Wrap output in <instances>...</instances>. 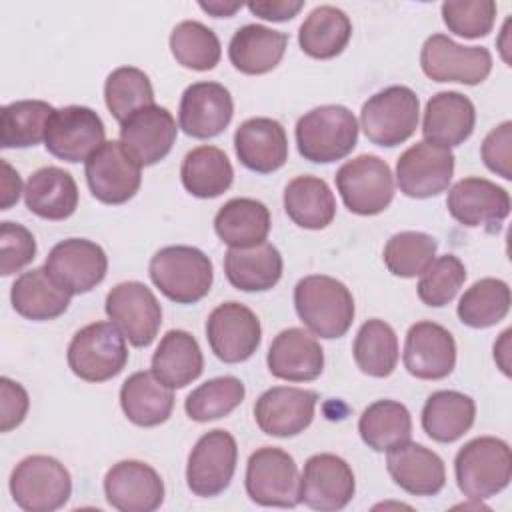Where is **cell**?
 I'll return each mask as SVG.
<instances>
[{
    "instance_id": "1",
    "label": "cell",
    "mask_w": 512,
    "mask_h": 512,
    "mask_svg": "<svg viewBox=\"0 0 512 512\" xmlns=\"http://www.w3.org/2000/svg\"><path fill=\"white\" fill-rule=\"evenodd\" d=\"M294 308L306 328L320 338H340L354 322V298L344 282L324 276H304L294 288Z\"/></svg>"
},
{
    "instance_id": "2",
    "label": "cell",
    "mask_w": 512,
    "mask_h": 512,
    "mask_svg": "<svg viewBox=\"0 0 512 512\" xmlns=\"http://www.w3.org/2000/svg\"><path fill=\"white\" fill-rule=\"evenodd\" d=\"M296 146L304 160L328 164L348 156L358 142L356 116L340 104L312 108L296 122Z\"/></svg>"
},
{
    "instance_id": "3",
    "label": "cell",
    "mask_w": 512,
    "mask_h": 512,
    "mask_svg": "<svg viewBox=\"0 0 512 512\" xmlns=\"http://www.w3.org/2000/svg\"><path fill=\"white\" fill-rule=\"evenodd\" d=\"M154 286L176 304H196L202 300L214 280L212 260L194 246L160 248L148 266Z\"/></svg>"
},
{
    "instance_id": "4",
    "label": "cell",
    "mask_w": 512,
    "mask_h": 512,
    "mask_svg": "<svg viewBox=\"0 0 512 512\" xmlns=\"http://www.w3.org/2000/svg\"><path fill=\"white\" fill-rule=\"evenodd\" d=\"M456 484L470 500H486L502 492L512 478L510 446L494 436L466 442L454 458Z\"/></svg>"
},
{
    "instance_id": "5",
    "label": "cell",
    "mask_w": 512,
    "mask_h": 512,
    "mask_svg": "<svg viewBox=\"0 0 512 512\" xmlns=\"http://www.w3.org/2000/svg\"><path fill=\"white\" fill-rule=\"evenodd\" d=\"M12 500L28 512H54L72 494V478L66 466L44 454L22 458L10 474Z\"/></svg>"
},
{
    "instance_id": "6",
    "label": "cell",
    "mask_w": 512,
    "mask_h": 512,
    "mask_svg": "<svg viewBox=\"0 0 512 512\" xmlns=\"http://www.w3.org/2000/svg\"><path fill=\"white\" fill-rule=\"evenodd\" d=\"M68 366L86 382H106L128 362L124 334L112 322H92L80 328L68 344Z\"/></svg>"
},
{
    "instance_id": "7",
    "label": "cell",
    "mask_w": 512,
    "mask_h": 512,
    "mask_svg": "<svg viewBox=\"0 0 512 512\" xmlns=\"http://www.w3.org/2000/svg\"><path fill=\"white\" fill-rule=\"evenodd\" d=\"M420 100L408 86H388L370 96L360 110V126L376 146H398L418 128Z\"/></svg>"
},
{
    "instance_id": "8",
    "label": "cell",
    "mask_w": 512,
    "mask_h": 512,
    "mask_svg": "<svg viewBox=\"0 0 512 512\" xmlns=\"http://www.w3.org/2000/svg\"><path fill=\"white\" fill-rule=\"evenodd\" d=\"M334 180L344 206L358 216L380 214L394 198L392 170L374 154H360L344 162Z\"/></svg>"
},
{
    "instance_id": "9",
    "label": "cell",
    "mask_w": 512,
    "mask_h": 512,
    "mask_svg": "<svg viewBox=\"0 0 512 512\" xmlns=\"http://www.w3.org/2000/svg\"><path fill=\"white\" fill-rule=\"evenodd\" d=\"M246 492L260 506L294 508L300 504V474L294 458L276 446L254 450L246 464Z\"/></svg>"
},
{
    "instance_id": "10",
    "label": "cell",
    "mask_w": 512,
    "mask_h": 512,
    "mask_svg": "<svg viewBox=\"0 0 512 512\" xmlns=\"http://www.w3.org/2000/svg\"><path fill=\"white\" fill-rule=\"evenodd\" d=\"M420 66L434 82L476 86L490 76L492 54L484 46H464L446 34H432L422 44Z\"/></svg>"
},
{
    "instance_id": "11",
    "label": "cell",
    "mask_w": 512,
    "mask_h": 512,
    "mask_svg": "<svg viewBox=\"0 0 512 512\" xmlns=\"http://www.w3.org/2000/svg\"><path fill=\"white\" fill-rule=\"evenodd\" d=\"M104 310L112 324L136 348L150 346L162 324L160 302L146 284L136 280L116 284L106 294Z\"/></svg>"
},
{
    "instance_id": "12",
    "label": "cell",
    "mask_w": 512,
    "mask_h": 512,
    "mask_svg": "<svg viewBox=\"0 0 512 512\" xmlns=\"http://www.w3.org/2000/svg\"><path fill=\"white\" fill-rule=\"evenodd\" d=\"M236 462L238 446L230 432L216 428L202 434L188 456L186 484L190 492L200 498L222 494L230 486Z\"/></svg>"
},
{
    "instance_id": "13",
    "label": "cell",
    "mask_w": 512,
    "mask_h": 512,
    "mask_svg": "<svg viewBox=\"0 0 512 512\" xmlns=\"http://www.w3.org/2000/svg\"><path fill=\"white\" fill-rule=\"evenodd\" d=\"M102 118L88 106H64L54 110L46 124L44 146L64 162H86L106 140Z\"/></svg>"
},
{
    "instance_id": "14",
    "label": "cell",
    "mask_w": 512,
    "mask_h": 512,
    "mask_svg": "<svg viewBox=\"0 0 512 512\" xmlns=\"http://www.w3.org/2000/svg\"><path fill=\"white\" fill-rule=\"evenodd\" d=\"M84 174L92 196L110 206L134 198L142 184V166L128 156L120 140L104 142L86 160Z\"/></svg>"
},
{
    "instance_id": "15",
    "label": "cell",
    "mask_w": 512,
    "mask_h": 512,
    "mask_svg": "<svg viewBox=\"0 0 512 512\" xmlns=\"http://www.w3.org/2000/svg\"><path fill=\"white\" fill-rule=\"evenodd\" d=\"M48 276L68 294H84L96 288L108 270L104 248L86 238H68L58 242L46 256Z\"/></svg>"
},
{
    "instance_id": "16",
    "label": "cell",
    "mask_w": 512,
    "mask_h": 512,
    "mask_svg": "<svg viewBox=\"0 0 512 512\" xmlns=\"http://www.w3.org/2000/svg\"><path fill=\"white\" fill-rule=\"evenodd\" d=\"M206 338L218 360L238 364L248 360L260 346V320L240 302H222L206 320Z\"/></svg>"
},
{
    "instance_id": "17",
    "label": "cell",
    "mask_w": 512,
    "mask_h": 512,
    "mask_svg": "<svg viewBox=\"0 0 512 512\" xmlns=\"http://www.w3.org/2000/svg\"><path fill=\"white\" fill-rule=\"evenodd\" d=\"M356 480L350 464L330 452L306 460L300 476V502L312 510L336 512L354 498Z\"/></svg>"
},
{
    "instance_id": "18",
    "label": "cell",
    "mask_w": 512,
    "mask_h": 512,
    "mask_svg": "<svg viewBox=\"0 0 512 512\" xmlns=\"http://www.w3.org/2000/svg\"><path fill=\"white\" fill-rule=\"evenodd\" d=\"M454 174V154L450 148L416 142L404 150L396 162V182L408 198H432L444 192Z\"/></svg>"
},
{
    "instance_id": "19",
    "label": "cell",
    "mask_w": 512,
    "mask_h": 512,
    "mask_svg": "<svg viewBox=\"0 0 512 512\" xmlns=\"http://www.w3.org/2000/svg\"><path fill=\"white\" fill-rule=\"evenodd\" d=\"M446 208L468 228L484 226L488 232H496L510 214V194L492 180L468 176L450 188Z\"/></svg>"
},
{
    "instance_id": "20",
    "label": "cell",
    "mask_w": 512,
    "mask_h": 512,
    "mask_svg": "<svg viewBox=\"0 0 512 512\" xmlns=\"http://www.w3.org/2000/svg\"><path fill=\"white\" fill-rule=\"evenodd\" d=\"M178 136L176 120L168 108L150 104L132 112L120 124V142L140 166H152L168 156Z\"/></svg>"
},
{
    "instance_id": "21",
    "label": "cell",
    "mask_w": 512,
    "mask_h": 512,
    "mask_svg": "<svg viewBox=\"0 0 512 512\" xmlns=\"http://www.w3.org/2000/svg\"><path fill=\"white\" fill-rule=\"evenodd\" d=\"M318 394L306 388L274 386L260 394L254 404L258 428L276 438H290L304 432L314 418Z\"/></svg>"
},
{
    "instance_id": "22",
    "label": "cell",
    "mask_w": 512,
    "mask_h": 512,
    "mask_svg": "<svg viewBox=\"0 0 512 512\" xmlns=\"http://www.w3.org/2000/svg\"><path fill=\"white\" fill-rule=\"evenodd\" d=\"M402 360L414 378L442 380L456 366L454 336L436 322H416L406 332Z\"/></svg>"
},
{
    "instance_id": "23",
    "label": "cell",
    "mask_w": 512,
    "mask_h": 512,
    "mask_svg": "<svg viewBox=\"0 0 512 512\" xmlns=\"http://www.w3.org/2000/svg\"><path fill=\"white\" fill-rule=\"evenodd\" d=\"M104 494L120 512H152L164 502V482L150 464L122 460L106 472Z\"/></svg>"
},
{
    "instance_id": "24",
    "label": "cell",
    "mask_w": 512,
    "mask_h": 512,
    "mask_svg": "<svg viewBox=\"0 0 512 512\" xmlns=\"http://www.w3.org/2000/svg\"><path fill=\"white\" fill-rule=\"evenodd\" d=\"M234 114V102L220 82H194L180 98L178 122L192 138H214L226 130Z\"/></svg>"
},
{
    "instance_id": "25",
    "label": "cell",
    "mask_w": 512,
    "mask_h": 512,
    "mask_svg": "<svg viewBox=\"0 0 512 512\" xmlns=\"http://www.w3.org/2000/svg\"><path fill=\"white\" fill-rule=\"evenodd\" d=\"M234 150L248 170L258 174L276 172L288 160L286 130L274 118H248L236 128Z\"/></svg>"
},
{
    "instance_id": "26",
    "label": "cell",
    "mask_w": 512,
    "mask_h": 512,
    "mask_svg": "<svg viewBox=\"0 0 512 512\" xmlns=\"http://www.w3.org/2000/svg\"><path fill=\"white\" fill-rule=\"evenodd\" d=\"M386 468L392 480L414 496H434L446 484L444 460L416 442H402L386 452Z\"/></svg>"
},
{
    "instance_id": "27",
    "label": "cell",
    "mask_w": 512,
    "mask_h": 512,
    "mask_svg": "<svg viewBox=\"0 0 512 512\" xmlns=\"http://www.w3.org/2000/svg\"><path fill=\"white\" fill-rule=\"evenodd\" d=\"M266 364L270 374L280 380L310 382L324 370V350L310 332L286 328L272 340Z\"/></svg>"
},
{
    "instance_id": "28",
    "label": "cell",
    "mask_w": 512,
    "mask_h": 512,
    "mask_svg": "<svg viewBox=\"0 0 512 512\" xmlns=\"http://www.w3.org/2000/svg\"><path fill=\"white\" fill-rule=\"evenodd\" d=\"M476 124V108L466 94L446 90L426 102L422 134L426 142L452 148L470 138Z\"/></svg>"
},
{
    "instance_id": "29",
    "label": "cell",
    "mask_w": 512,
    "mask_h": 512,
    "mask_svg": "<svg viewBox=\"0 0 512 512\" xmlns=\"http://www.w3.org/2000/svg\"><path fill=\"white\" fill-rule=\"evenodd\" d=\"M120 406L124 416L142 428L164 424L174 408V392L152 370H140L128 376L120 388Z\"/></svg>"
},
{
    "instance_id": "30",
    "label": "cell",
    "mask_w": 512,
    "mask_h": 512,
    "mask_svg": "<svg viewBox=\"0 0 512 512\" xmlns=\"http://www.w3.org/2000/svg\"><path fill=\"white\" fill-rule=\"evenodd\" d=\"M24 202L44 220H66L78 208L76 180L64 168L44 166L26 180Z\"/></svg>"
},
{
    "instance_id": "31",
    "label": "cell",
    "mask_w": 512,
    "mask_h": 512,
    "mask_svg": "<svg viewBox=\"0 0 512 512\" xmlns=\"http://www.w3.org/2000/svg\"><path fill=\"white\" fill-rule=\"evenodd\" d=\"M288 36L262 24L240 26L228 44V58L232 66L248 76H258L274 70L284 52Z\"/></svg>"
},
{
    "instance_id": "32",
    "label": "cell",
    "mask_w": 512,
    "mask_h": 512,
    "mask_svg": "<svg viewBox=\"0 0 512 512\" xmlns=\"http://www.w3.org/2000/svg\"><path fill=\"white\" fill-rule=\"evenodd\" d=\"M282 256L276 246L262 242L250 248H230L224 256L228 282L242 292H264L282 276Z\"/></svg>"
},
{
    "instance_id": "33",
    "label": "cell",
    "mask_w": 512,
    "mask_h": 512,
    "mask_svg": "<svg viewBox=\"0 0 512 512\" xmlns=\"http://www.w3.org/2000/svg\"><path fill=\"white\" fill-rule=\"evenodd\" d=\"M70 298L72 294L62 290L48 276L44 266L22 272L10 288V300L14 310L20 316L36 322L62 316L70 306Z\"/></svg>"
},
{
    "instance_id": "34",
    "label": "cell",
    "mask_w": 512,
    "mask_h": 512,
    "mask_svg": "<svg viewBox=\"0 0 512 512\" xmlns=\"http://www.w3.org/2000/svg\"><path fill=\"white\" fill-rule=\"evenodd\" d=\"M150 370L172 390L192 384L204 370L198 340L186 330H168L152 354Z\"/></svg>"
},
{
    "instance_id": "35",
    "label": "cell",
    "mask_w": 512,
    "mask_h": 512,
    "mask_svg": "<svg viewBox=\"0 0 512 512\" xmlns=\"http://www.w3.org/2000/svg\"><path fill=\"white\" fill-rule=\"evenodd\" d=\"M270 224L266 204L254 198H232L214 216V230L230 248H250L266 242Z\"/></svg>"
},
{
    "instance_id": "36",
    "label": "cell",
    "mask_w": 512,
    "mask_h": 512,
    "mask_svg": "<svg viewBox=\"0 0 512 512\" xmlns=\"http://www.w3.org/2000/svg\"><path fill=\"white\" fill-rule=\"evenodd\" d=\"M476 418L474 400L458 390H438L422 408V430L434 442L450 444L464 436Z\"/></svg>"
},
{
    "instance_id": "37",
    "label": "cell",
    "mask_w": 512,
    "mask_h": 512,
    "mask_svg": "<svg viewBox=\"0 0 512 512\" xmlns=\"http://www.w3.org/2000/svg\"><path fill=\"white\" fill-rule=\"evenodd\" d=\"M284 210L296 226L322 230L336 216V198L326 180L304 174L284 188Z\"/></svg>"
},
{
    "instance_id": "38",
    "label": "cell",
    "mask_w": 512,
    "mask_h": 512,
    "mask_svg": "<svg viewBox=\"0 0 512 512\" xmlns=\"http://www.w3.org/2000/svg\"><path fill=\"white\" fill-rule=\"evenodd\" d=\"M352 22L344 10L324 4L316 6L298 30V44L304 54L316 60L338 56L350 42Z\"/></svg>"
},
{
    "instance_id": "39",
    "label": "cell",
    "mask_w": 512,
    "mask_h": 512,
    "mask_svg": "<svg viewBox=\"0 0 512 512\" xmlns=\"http://www.w3.org/2000/svg\"><path fill=\"white\" fill-rule=\"evenodd\" d=\"M180 180L186 192L208 200L224 194L232 186L234 168L224 150L216 146H198L184 156Z\"/></svg>"
},
{
    "instance_id": "40",
    "label": "cell",
    "mask_w": 512,
    "mask_h": 512,
    "mask_svg": "<svg viewBox=\"0 0 512 512\" xmlns=\"http://www.w3.org/2000/svg\"><path fill=\"white\" fill-rule=\"evenodd\" d=\"M358 432L368 448L376 452H388L390 448L410 440L412 418L402 402L376 400L362 412L358 420Z\"/></svg>"
},
{
    "instance_id": "41",
    "label": "cell",
    "mask_w": 512,
    "mask_h": 512,
    "mask_svg": "<svg viewBox=\"0 0 512 512\" xmlns=\"http://www.w3.org/2000/svg\"><path fill=\"white\" fill-rule=\"evenodd\" d=\"M352 354L356 366L364 374L372 378H386L398 364V336L388 322L370 318L360 326Z\"/></svg>"
},
{
    "instance_id": "42",
    "label": "cell",
    "mask_w": 512,
    "mask_h": 512,
    "mask_svg": "<svg viewBox=\"0 0 512 512\" xmlns=\"http://www.w3.org/2000/svg\"><path fill=\"white\" fill-rule=\"evenodd\" d=\"M54 110L44 100H16L6 104L0 112L2 148H30L40 144Z\"/></svg>"
},
{
    "instance_id": "43",
    "label": "cell",
    "mask_w": 512,
    "mask_h": 512,
    "mask_svg": "<svg viewBox=\"0 0 512 512\" xmlns=\"http://www.w3.org/2000/svg\"><path fill=\"white\" fill-rule=\"evenodd\" d=\"M508 310L510 286L500 278H482L460 296L456 314L470 328H490L504 320Z\"/></svg>"
},
{
    "instance_id": "44",
    "label": "cell",
    "mask_w": 512,
    "mask_h": 512,
    "mask_svg": "<svg viewBox=\"0 0 512 512\" xmlns=\"http://www.w3.org/2000/svg\"><path fill=\"white\" fill-rule=\"evenodd\" d=\"M170 52L174 60L190 70H212L222 56L216 32L198 20H182L170 34Z\"/></svg>"
},
{
    "instance_id": "45",
    "label": "cell",
    "mask_w": 512,
    "mask_h": 512,
    "mask_svg": "<svg viewBox=\"0 0 512 512\" xmlns=\"http://www.w3.org/2000/svg\"><path fill=\"white\" fill-rule=\"evenodd\" d=\"M246 396V388L236 376H218L194 388L186 400L184 410L190 420L210 422L234 412Z\"/></svg>"
},
{
    "instance_id": "46",
    "label": "cell",
    "mask_w": 512,
    "mask_h": 512,
    "mask_svg": "<svg viewBox=\"0 0 512 512\" xmlns=\"http://www.w3.org/2000/svg\"><path fill=\"white\" fill-rule=\"evenodd\" d=\"M104 102L120 124L132 112L154 104V88L148 74L136 66L112 70L104 82Z\"/></svg>"
},
{
    "instance_id": "47",
    "label": "cell",
    "mask_w": 512,
    "mask_h": 512,
    "mask_svg": "<svg viewBox=\"0 0 512 512\" xmlns=\"http://www.w3.org/2000/svg\"><path fill=\"white\" fill-rule=\"evenodd\" d=\"M438 242L416 230H404L394 234L384 246V264L386 268L400 278L420 276L428 264L434 260Z\"/></svg>"
},
{
    "instance_id": "48",
    "label": "cell",
    "mask_w": 512,
    "mask_h": 512,
    "mask_svg": "<svg viewBox=\"0 0 512 512\" xmlns=\"http://www.w3.org/2000/svg\"><path fill=\"white\" fill-rule=\"evenodd\" d=\"M466 280V266L454 254L434 258L418 280V298L432 308L452 302Z\"/></svg>"
},
{
    "instance_id": "49",
    "label": "cell",
    "mask_w": 512,
    "mask_h": 512,
    "mask_svg": "<svg viewBox=\"0 0 512 512\" xmlns=\"http://www.w3.org/2000/svg\"><path fill=\"white\" fill-rule=\"evenodd\" d=\"M440 10L442 20L450 32L472 40L492 32L498 8L492 0H462L444 2Z\"/></svg>"
},
{
    "instance_id": "50",
    "label": "cell",
    "mask_w": 512,
    "mask_h": 512,
    "mask_svg": "<svg viewBox=\"0 0 512 512\" xmlns=\"http://www.w3.org/2000/svg\"><path fill=\"white\" fill-rule=\"evenodd\" d=\"M0 254L2 276H10L28 266L36 256V240L32 232L16 222H2L0 226Z\"/></svg>"
},
{
    "instance_id": "51",
    "label": "cell",
    "mask_w": 512,
    "mask_h": 512,
    "mask_svg": "<svg viewBox=\"0 0 512 512\" xmlns=\"http://www.w3.org/2000/svg\"><path fill=\"white\" fill-rule=\"evenodd\" d=\"M482 160L486 168L504 180L512 178L510 170V156H512V122L506 120L500 126L492 128L480 148Z\"/></svg>"
},
{
    "instance_id": "52",
    "label": "cell",
    "mask_w": 512,
    "mask_h": 512,
    "mask_svg": "<svg viewBox=\"0 0 512 512\" xmlns=\"http://www.w3.org/2000/svg\"><path fill=\"white\" fill-rule=\"evenodd\" d=\"M0 398V432H10L24 422L30 408V398L22 384L6 376L0 378Z\"/></svg>"
},
{
    "instance_id": "53",
    "label": "cell",
    "mask_w": 512,
    "mask_h": 512,
    "mask_svg": "<svg viewBox=\"0 0 512 512\" xmlns=\"http://www.w3.org/2000/svg\"><path fill=\"white\" fill-rule=\"evenodd\" d=\"M304 8L302 0H256L248 2V10L264 20L286 22L292 20Z\"/></svg>"
},
{
    "instance_id": "54",
    "label": "cell",
    "mask_w": 512,
    "mask_h": 512,
    "mask_svg": "<svg viewBox=\"0 0 512 512\" xmlns=\"http://www.w3.org/2000/svg\"><path fill=\"white\" fill-rule=\"evenodd\" d=\"M2 200H0V210H8L12 204L18 202L20 198V192L22 190V180L18 176V172L6 162L2 160Z\"/></svg>"
},
{
    "instance_id": "55",
    "label": "cell",
    "mask_w": 512,
    "mask_h": 512,
    "mask_svg": "<svg viewBox=\"0 0 512 512\" xmlns=\"http://www.w3.org/2000/svg\"><path fill=\"white\" fill-rule=\"evenodd\" d=\"M200 8L208 14H212L214 18H230L236 14V10L242 8L240 2H222V0H214V2H200Z\"/></svg>"
}]
</instances>
